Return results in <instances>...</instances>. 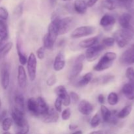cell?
<instances>
[{"label": "cell", "mask_w": 134, "mask_h": 134, "mask_svg": "<svg viewBox=\"0 0 134 134\" xmlns=\"http://www.w3.org/2000/svg\"><path fill=\"white\" fill-rule=\"evenodd\" d=\"M60 17L57 13H54L51 18V22L48 27V32L43 37V47L45 49H52L56 43L59 35L58 21Z\"/></svg>", "instance_id": "obj_1"}, {"label": "cell", "mask_w": 134, "mask_h": 134, "mask_svg": "<svg viewBox=\"0 0 134 134\" xmlns=\"http://www.w3.org/2000/svg\"><path fill=\"white\" fill-rule=\"evenodd\" d=\"M11 119L19 128L20 131L22 134H27L30 131V126L24 116V113L18 111L14 107L11 112Z\"/></svg>", "instance_id": "obj_2"}, {"label": "cell", "mask_w": 134, "mask_h": 134, "mask_svg": "<svg viewBox=\"0 0 134 134\" xmlns=\"http://www.w3.org/2000/svg\"><path fill=\"white\" fill-rule=\"evenodd\" d=\"M117 55L115 52H107L99 59V62L94 65L93 69L96 71H102L112 66L113 62L116 59Z\"/></svg>", "instance_id": "obj_3"}, {"label": "cell", "mask_w": 134, "mask_h": 134, "mask_svg": "<svg viewBox=\"0 0 134 134\" xmlns=\"http://www.w3.org/2000/svg\"><path fill=\"white\" fill-rule=\"evenodd\" d=\"M133 34L130 30L122 29L115 31L113 34V38L119 47L124 48L133 39Z\"/></svg>", "instance_id": "obj_4"}, {"label": "cell", "mask_w": 134, "mask_h": 134, "mask_svg": "<svg viewBox=\"0 0 134 134\" xmlns=\"http://www.w3.org/2000/svg\"><path fill=\"white\" fill-rule=\"evenodd\" d=\"M76 20L74 17L67 16L60 18L58 21L59 35H64L69 32L75 27Z\"/></svg>", "instance_id": "obj_5"}, {"label": "cell", "mask_w": 134, "mask_h": 134, "mask_svg": "<svg viewBox=\"0 0 134 134\" xmlns=\"http://www.w3.org/2000/svg\"><path fill=\"white\" fill-rule=\"evenodd\" d=\"M96 31V28L94 26H84L78 27L75 29L71 34V37L73 39H79L83 37L88 36L94 34Z\"/></svg>", "instance_id": "obj_6"}, {"label": "cell", "mask_w": 134, "mask_h": 134, "mask_svg": "<svg viewBox=\"0 0 134 134\" xmlns=\"http://www.w3.org/2000/svg\"><path fill=\"white\" fill-rule=\"evenodd\" d=\"M27 69L29 78L31 82H34L36 79L37 74V58L35 54L30 53L27 60Z\"/></svg>", "instance_id": "obj_7"}, {"label": "cell", "mask_w": 134, "mask_h": 134, "mask_svg": "<svg viewBox=\"0 0 134 134\" xmlns=\"http://www.w3.org/2000/svg\"><path fill=\"white\" fill-rule=\"evenodd\" d=\"M105 47L101 44H96L87 48L85 52V58L90 62L95 61L100 56Z\"/></svg>", "instance_id": "obj_8"}, {"label": "cell", "mask_w": 134, "mask_h": 134, "mask_svg": "<svg viewBox=\"0 0 134 134\" xmlns=\"http://www.w3.org/2000/svg\"><path fill=\"white\" fill-rule=\"evenodd\" d=\"M55 94L57 95L58 98H60L62 101V103L65 106H69L71 103L70 97L67 92L66 89L62 85H60L55 88Z\"/></svg>", "instance_id": "obj_9"}, {"label": "cell", "mask_w": 134, "mask_h": 134, "mask_svg": "<svg viewBox=\"0 0 134 134\" xmlns=\"http://www.w3.org/2000/svg\"><path fill=\"white\" fill-rule=\"evenodd\" d=\"M120 62L124 65L134 64V47L133 46L123 52L120 56Z\"/></svg>", "instance_id": "obj_10"}, {"label": "cell", "mask_w": 134, "mask_h": 134, "mask_svg": "<svg viewBox=\"0 0 134 134\" xmlns=\"http://www.w3.org/2000/svg\"><path fill=\"white\" fill-rule=\"evenodd\" d=\"M133 20V16L131 13H124L119 16V24L122 27V29L129 30L131 31V29H132V23Z\"/></svg>", "instance_id": "obj_11"}, {"label": "cell", "mask_w": 134, "mask_h": 134, "mask_svg": "<svg viewBox=\"0 0 134 134\" xmlns=\"http://www.w3.org/2000/svg\"><path fill=\"white\" fill-rule=\"evenodd\" d=\"M116 22V19L113 15L105 14L102 17L99 22V24L107 31H109L113 28Z\"/></svg>", "instance_id": "obj_12"}, {"label": "cell", "mask_w": 134, "mask_h": 134, "mask_svg": "<svg viewBox=\"0 0 134 134\" xmlns=\"http://www.w3.org/2000/svg\"><path fill=\"white\" fill-rule=\"evenodd\" d=\"M17 81L20 88L24 89L27 86V75L23 65H20L17 71Z\"/></svg>", "instance_id": "obj_13"}, {"label": "cell", "mask_w": 134, "mask_h": 134, "mask_svg": "<svg viewBox=\"0 0 134 134\" xmlns=\"http://www.w3.org/2000/svg\"><path fill=\"white\" fill-rule=\"evenodd\" d=\"M79 111L85 116L90 115L94 111V107L87 100L82 99L79 102L78 105Z\"/></svg>", "instance_id": "obj_14"}, {"label": "cell", "mask_w": 134, "mask_h": 134, "mask_svg": "<svg viewBox=\"0 0 134 134\" xmlns=\"http://www.w3.org/2000/svg\"><path fill=\"white\" fill-rule=\"evenodd\" d=\"M36 101L38 116H41L42 117L48 112L50 109L49 107L44 99V98H42V97H38L37 98H36Z\"/></svg>", "instance_id": "obj_15"}, {"label": "cell", "mask_w": 134, "mask_h": 134, "mask_svg": "<svg viewBox=\"0 0 134 134\" xmlns=\"http://www.w3.org/2000/svg\"><path fill=\"white\" fill-rule=\"evenodd\" d=\"M65 65V55L62 52L58 54L54 60L53 68L56 71H60L62 70Z\"/></svg>", "instance_id": "obj_16"}, {"label": "cell", "mask_w": 134, "mask_h": 134, "mask_svg": "<svg viewBox=\"0 0 134 134\" xmlns=\"http://www.w3.org/2000/svg\"><path fill=\"white\" fill-rule=\"evenodd\" d=\"M59 119V115L58 113L54 109H50L48 112L42 116V120L44 123H54L58 120Z\"/></svg>", "instance_id": "obj_17"}, {"label": "cell", "mask_w": 134, "mask_h": 134, "mask_svg": "<svg viewBox=\"0 0 134 134\" xmlns=\"http://www.w3.org/2000/svg\"><path fill=\"white\" fill-rule=\"evenodd\" d=\"M123 94L130 100L134 99V82H129L125 84L122 88Z\"/></svg>", "instance_id": "obj_18"}, {"label": "cell", "mask_w": 134, "mask_h": 134, "mask_svg": "<svg viewBox=\"0 0 134 134\" xmlns=\"http://www.w3.org/2000/svg\"><path fill=\"white\" fill-rule=\"evenodd\" d=\"M10 83V73L7 65L3 68L1 71V86L4 90H7Z\"/></svg>", "instance_id": "obj_19"}, {"label": "cell", "mask_w": 134, "mask_h": 134, "mask_svg": "<svg viewBox=\"0 0 134 134\" xmlns=\"http://www.w3.org/2000/svg\"><path fill=\"white\" fill-rule=\"evenodd\" d=\"M82 69H83V62L77 61L76 60H75L74 65L69 73V79H75L82 71Z\"/></svg>", "instance_id": "obj_20"}, {"label": "cell", "mask_w": 134, "mask_h": 134, "mask_svg": "<svg viewBox=\"0 0 134 134\" xmlns=\"http://www.w3.org/2000/svg\"><path fill=\"white\" fill-rule=\"evenodd\" d=\"M73 8L76 13L80 14H83L86 13L88 7L85 0H75L73 4Z\"/></svg>", "instance_id": "obj_21"}, {"label": "cell", "mask_w": 134, "mask_h": 134, "mask_svg": "<svg viewBox=\"0 0 134 134\" xmlns=\"http://www.w3.org/2000/svg\"><path fill=\"white\" fill-rule=\"evenodd\" d=\"M98 41V37H92L81 41L79 44V46L81 48H88L92 46L96 45Z\"/></svg>", "instance_id": "obj_22"}, {"label": "cell", "mask_w": 134, "mask_h": 134, "mask_svg": "<svg viewBox=\"0 0 134 134\" xmlns=\"http://www.w3.org/2000/svg\"><path fill=\"white\" fill-rule=\"evenodd\" d=\"M118 5L122 7L129 10L132 15L134 14V0H116Z\"/></svg>", "instance_id": "obj_23"}, {"label": "cell", "mask_w": 134, "mask_h": 134, "mask_svg": "<svg viewBox=\"0 0 134 134\" xmlns=\"http://www.w3.org/2000/svg\"><path fill=\"white\" fill-rule=\"evenodd\" d=\"M14 103H15V108L18 111L24 113L25 109V101L24 98L22 94H17L14 97Z\"/></svg>", "instance_id": "obj_24"}, {"label": "cell", "mask_w": 134, "mask_h": 134, "mask_svg": "<svg viewBox=\"0 0 134 134\" xmlns=\"http://www.w3.org/2000/svg\"><path fill=\"white\" fill-rule=\"evenodd\" d=\"M27 107L29 112L31 113L32 115L38 116L37 114V107L36 99L34 98H29L27 102Z\"/></svg>", "instance_id": "obj_25"}, {"label": "cell", "mask_w": 134, "mask_h": 134, "mask_svg": "<svg viewBox=\"0 0 134 134\" xmlns=\"http://www.w3.org/2000/svg\"><path fill=\"white\" fill-rule=\"evenodd\" d=\"M93 75L92 73L89 72V73H86V74L84 75L81 79L78 81L77 82V86L79 87H83V86H86L87 85H88L90 82H91L92 79Z\"/></svg>", "instance_id": "obj_26"}, {"label": "cell", "mask_w": 134, "mask_h": 134, "mask_svg": "<svg viewBox=\"0 0 134 134\" xmlns=\"http://www.w3.org/2000/svg\"><path fill=\"white\" fill-rule=\"evenodd\" d=\"M9 37L7 26L5 22L0 21V41L5 42Z\"/></svg>", "instance_id": "obj_27"}, {"label": "cell", "mask_w": 134, "mask_h": 134, "mask_svg": "<svg viewBox=\"0 0 134 134\" xmlns=\"http://www.w3.org/2000/svg\"><path fill=\"white\" fill-rule=\"evenodd\" d=\"M101 114H102V117L103 122L106 123H109L111 116H112V111H110L105 105H102L101 106Z\"/></svg>", "instance_id": "obj_28"}, {"label": "cell", "mask_w": 134, "mask_h": 134, "mask_svg": "<svg viewBox=\"0 0 134 134\" xmlns=\"http://www.w3.org/2000/svg\"><path fill=\"white\" fill-rule=\"evenodd\" d=\"M132 111V105H128L125 106L124 108L122 109V110H120L119 112H118L117 114H116V116H117L118 119H125L127 116H129V115L131 113Z\"/></svg>", "instance_id": "obj_29"}, {"label": "cell", "mask_w": 134, "mask_h": 134, "mask_svg": "<svg viewBox=\"0 0 134 134\" xmlns=\"http://www.w3.org/2000/svg\"><path fill=\"white\" fill-rule=\"evenodd\" d=\"M102 5L103 8L109 10H115L119 6L116 0H102Z\"/></svg>", "instance_id": "obj_30"}, {"label": "cell", "mask_w": 134, "mask_h": 134, "mask_svg": "<svg viewBox=\"0 0 134 134\" xmlns=\"http://www.w3.org/2000/svg\"><path fill=\"white\" fill-rule=\"evenodd\" d=\"M16 51H17V54H18V60H19V62L20 64L21 65H24L25 64H27V58L26 57V54L23 53L21 51L20 46L18 42H17L16 43Z\"/></svg>", "instance_id": "obj_31"}, {"label": "cell", "mask_w": 134, "mask_h": 134, "mask_svg": "<svg viewBox=\"0 0 134 134\" xmlns=\"http://www.w3.org/2000/svg\"><path fill=\"white\" fill-rule=\"evenodd\" d=\"M13 119L11 118L7 117L4 119L1 122V128L4 132H9V130L13 125Z\"/></svg>", "instance_id": "obj_32"}, {"label": "cell", "mask_w": 134, "mask_h": 134, "mask_svg": "<svg viewBox=\"0 0 134 134\" xmlns=\"http://www.w3.org/2000/svg\"><path fill=\"white\" fill-rule=\"evenodd\" d=\"M119 96H118V94L116 92H114L110 93L109 94L108 97H107V102H108L109 104L110 105H116L119 103Z\"/></svg>", "instance_id": "obj_33"}, {"label": "cell", "mask_w": 134, "mask_h": 134, "mask_svg": "<svg viewBox=\"0 0 134 134\" xmlns=\"http://www.w3.org/2000/svg\"><path fill=\"white\" fill-rule=\"evenodd\" d=\"M101 122V117L98 113L94 115V116L90 120V126L92 128H96L99 125Z\"/></svg>", "instance_id": "obj_34"}, {"label": "cell", "mask_w": 134, "mask_h": 134, "mask_svg": "<svg viewBox=\"0 0 134 134\" xmlns=\"http://www.w3.org/2000/svg\"><path fill=\"white\" fill-rule=\"evenodd\" d=\"M115 43V41L113 37H106L103 39L102 44L105 48H107V47H113V46H114Z\"/></svg>", "instance_id": "obj_35"}, {"label": "cell", "mask_w": 134, "mask_h": 134, "mask_svg": "<svg viewBox=\"0 0 134 134\" xmlns=\"http://www.w3.org/2000/svg\"><path fill=\"white\" fill-rule=\"evenodd\" d=\"M9 17L8 10L5 7H0V21L5 22Z\"/></svg>", "instance_id": "obj_36"}, {"label": "cell", "mask_w": 134, "mask_h": 134, "mask_svg": "<svg viewBox=\"0 0 134 134\" xmlns=\"http://www.w3.org/2000/svg\"><path fill=\"white\" fill-rule=\"evenodd\" d=\"M126 77H127L129 82H134V69L133 68H128L126 71Z\"/></svg>", "instance_id": "obj_37"}, {"label": "cell", "mask_w": 134, "mask_h": 134, "mask_svg": "<svg viewBox=\"0 0 134 134\" xmlns=\"http://www.w3.org/2000/svg\"><path fill=\"white\" fill-rule=\"evenodd\" d=\"M22 13H23V4L20 3L17 5V7L14 9V14L17 18H18L22 16Z\"/></svg>", "instance_id": "obj_38"}, {"label": "cell", "mask_w": 134, "mask_h": 134, "mask_svg": "<svg viewBox=\"0 0 134 134\" xmlns=\"http://www.w3.org/2000/svg\"><path fill=\"white\" fill-rule=\"evenodd\" d=\"M71 111L69 108H67L64 109L62 113V119L63 120H68L70 119Z\"/></svg>", "instance_id": "obj_39"}, {"label": "cell", "mask_w": 134, "mask_h": 134, "mask_svg": "<svg viewBox=\"0 0 134 134\" xmlns=\"http://www.w3.org/2000/svg\"><path fill=\"white\" fill-rule=\"evenodd\" d=\"M62 101L60 98H57L54 102V109L58 113L62 112Z\"/></svg>", "instance_id": "obj_40"}, {"label": "cell", "mask_w": 134, "mask_h": 134, "mask_svg": "<svg viewBox=\"0 0 134 134\" xmlns=\"http://www.w3.org/2000/svg\"><path fill=\"white\" fill-rule=\"evenodd\" d=\"M37 57L39 59V60H43L44 58V56H45V48L43 47H41L37 50Z\"/></svg>", "instance_id": "obj_41"}, {"label": "cell", "mask_w": 134, "mask_h": 134, "mask_svg": "<svg viewBox=\"0 0 134 134\" xmlns=\"http://www.w3.org/2000/svg\"><path fill=\"white\" fill-rule=\"evenodd\" d=\"M56 81H57V78H56V75L54 74L52 75L51 76H50V77L47 79L46 83H47V85H48V86H52L56 84Z\"/></svg>", "instance_id": "obj_42"}, {"label": "cell", "mask_w": 134, "mask_h": 134, "mask_svg": "<svg viewBox=\"0 0 134 134\" xmlns=\"http://www.w3.org/2000/svg\"><path fill=\"white\" fill-rule=\"evenodd\" d=\"M88 134H116V132L112 130H97L90 132Z\"/></svg>", "instance_id": "obj_43"}, {"label": "cell", "mask_w": 134, "mask_h": 134, "mask_svg": "<svg viewBox=\"0 0 134 134\" xmlns=\"http://www.w3.org/2000/svg\"><path fill=\"white\" fill-rule=\"evenodd\" d=\"M69 97H70L71 101L72 100V102H73L74 103H77V102L79 101L80 99L79 96L77 93L75 92H71L69 94Z\"/></svg>", "instance_id": "obj_44"}, {"label": "cell", "mask_w": 134, "mask_h": 134, "mask_svg": "<svg viewBox=\"0 0 134 134\" xmlns=\"http://www.w3.org/2000/svg\"><path fill=\"white\" fill-rule=\"evenodd\" d=\"M115 77L113 75H107L103 76L102 80V84H107L109 82H111L114 79Z\"/></svg>", "instance_id": "obj_45"}, {"label": "cell", "mask_w": 134, "mask_h": 134, "mask_svg": "<svg viewBox=\"0 0 134 134\" xmlns=\"http://www.w3.org/2000/svg\"><path fill=\"white\" fill-rule=\"evenodd\" d=\"M85 1L88 7H92L96 5L98 0H85Z\"/></svg>", "instance_id": "obj_46"}, {"label": "cell", "mask_w": 134, "mask_h": 134, "mask_svg": "<svg viewBox=\"0 0 134 134\" xmlns=\"http://www.w3.org/2000/svg\"><path fill=\"white\" fill-rule=\"evenodd\" d=\"M98 101L99 103L103 105L105 103V96L102 94H100L98 97Z\"/></svg>", "instance_id": "obj_47"}, {"label": "cell", "mask_w": 134, "mask_h": 134, "mask_svg": "<svg viewBox=\"0 0 134 134\" xmlns=\"http://www.w3.org/2000/svg\"><path fill=\"white\" fill-rule=\"evenodd\" d=\"M7 115V111H2L1 114H0V122H2V120H3L4 119H5V116Z\"/></svg>", "instance_id": "obj_48"}, {"label": "cell", "mask_w": 134, "mask_h": 134, "mask_svg": "<svg viewBox=\"0 0 134 134\" xmlns=\"http://www.w3.org/2000/svg\"><path fill=\"white\" fill-rule=\"evenodd\" d=\"M77 128H78V125H77V124H71L69 126V129L70 130H75L76 129H77Z\"/></svg>", "instance_id": "obj_49"}, {"label": "cell", "mask_w": 134, "mask_h": 134, "mask_svg": "<svg viewBox=\"0 0 134 134\" xmlns=\"http://www.w3.org/2000/svg\"><path fill=\"white\" fill-rule=\"evenodd\" d=\"M5 56H6V55H5V54L3 52V51L0 49V64H1V62H2V60H3V58Z\"/></svg>", "instance_id": "obj_50"}, {"label": "cell", "mask_w": 134, "mask_h": 134, "mask_svg": "<svg viewBox=\"0 0 134 134\" xmlns=\"http://www.w3.org/2000/svg\"><path fill=\"white\" fill-rule=\"evenodd\" d=\"M50 4H51V6L52 7H54L56 5V3H57V0H49Z\"/></svg>", "instance_id": "obj_51"}, {"label": "cell", "mask_w": 134, "mask_h": 134, "mask_svg": "<svg viewBox=\"0 0 134 134\" xmlns=\"http://www.w3.org/2000/svg\"><path fill=\"white\" fill-rule=\"evenodd\" d=\"M71 134H83V133H82V132L81 130H78V131H75V132H74L73 133Z\"/></svg>", "instance_id": "obj_52"}, {"label": "cell", "mask_w": 134, "mask_h": 134, "mask_svg": "<svg viewBox=\"0 0 134 134\" xmlns=\"http://www.w3.org/2000/svg\"><path fill=\"white\" fill-rule=\"evenodd\" d=\"M2 134H11L9 132H4V133H3Z\"/></svg>", "instance_id": "obj_53"}, {"label": "cell", "mask_w": 134, "mask_h": 134, "mask_svg": "<svg viewBox=\"0 0 134 134\" xmlns=\"http://www.w3.org/2000/svg\"><path fill=\"white\" fill-rule=\"evenodd\" d=\"M1 99L0 98V109H1Z\"/></svg>", "instance_id": "obj_54"}, {"label": "cell", "mask_w": 134, "mask_h": 134, "mask_svg": "<svg viewBox=\"0 0 134 134\" xmlns=\"http://www.w3.org/2000/svg\"><path fill=\"white\" fill-rule=\"evenodd\" d=\"M16 134H22V133H21V132H17V133H16Z\"/></svg>", "instance_id": "obj_55"}, {"label": "cell", "mask_w": 134, "mask_h": 134, "mask_svg": "<svg viewBox=\"0 0 134 134\" xmlns=\"http://www.w3.org/2000/svg\"><path fill=\"white\" fill-rule=\"evenodd\" d=\"M64 1H71V0H62Z\"/></svg>", "instance_id": "obj_56"}, {"label": "cell", "mask_w": 134, "mask_h": 134, "mask_svg": "<svg viewBox=\"0 0 134 134\" xmlns=\"http://www.w3.org/2000/svg\"><path fill=\"white\" fill-rule=\"evenodd\" d=\"M1 1H2V0H0V2H1Z\"/></svg>", "instance_id": "obj_57"}]
</instances>
